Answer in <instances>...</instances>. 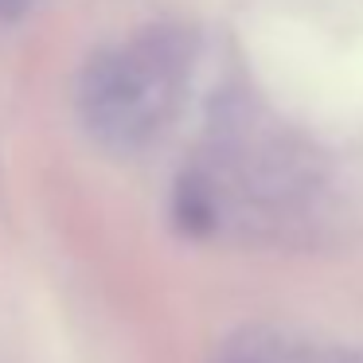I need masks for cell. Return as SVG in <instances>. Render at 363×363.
Instances as JSON below:
<instances>
[{
  "instance_id": "obj_1",
  "label": "cell",
  "mask_w": 363,
  "mask_h": 363,
  "mask_svg": "<svg viewBox=\"0 0 363 363\" xmlns=\"http://www.w3.org/2000/svg\"><path fill=\"white\" fill-rule=\"evenodd\" d=\"M191 74V40L180 28H149L86 63L79 113L98 145L137 152L168 125Z\"/></svg>"
},
{
  "instance_id": "obj_2",
  "label": "cell",
  "mask_w": 363,
  "mask_h": 363,
  "mask_svg": "<svg viewBox=\"0 0 363 363\" xmlns=\"http://www.w3.org/2000/svg\"><path fill=\"white\" fill-rule=\"evenodd\" d=\"M32 0H0V24H9V20H20L28 12Z\"/></svg>"
}]
</instances>
